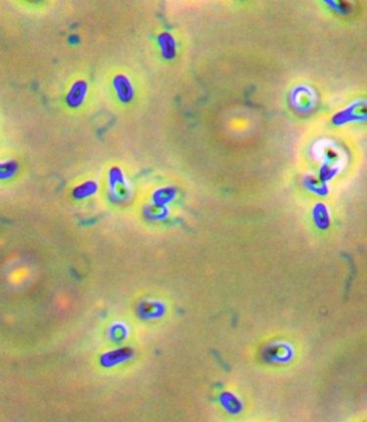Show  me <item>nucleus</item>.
I'll return each instance as SVG.
<instances>
[{
  "label": "nucleus",
  "mask_w": 367,
  "mask_h": 422,
  "mask_svg": "<svg viewBox=\"0 0 367 422\" xmlns=\"http://www.w3.org/2000/svg\"><path fill=\"white\" fill-rule=\"evenodd\" d=\"M28 269L25 268L16 269L10 274V281L14 284H19L26 280L28 277Z\"/></svg>",
  "instance_id": "1"
},
{
  "label": "nucleus",
  "mask_w": 367,
  "mask_h": 422,
  "mask_svg": "<svg viewBox=\"0 0 367 422\" xmlns=\"http://www.w3.org/2000/svg\"><path fill=\"white\" fill-rule=\"evenodd\" d=\"M232 126L234 127V129H235V130L240 131V130L245 129V122H244L243 120H241V119H237V120H235V121L233 122Z\"/></svg>",
  "instance_id": "2"
}]
</instances>
